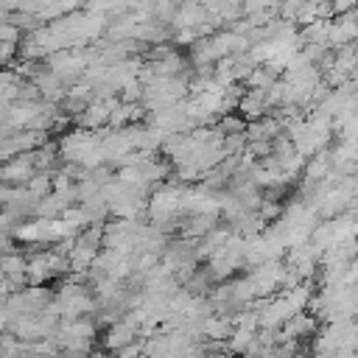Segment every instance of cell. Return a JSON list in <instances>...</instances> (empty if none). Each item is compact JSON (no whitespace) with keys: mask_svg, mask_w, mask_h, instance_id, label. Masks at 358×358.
<instances>
[{"mask_svg":"<svg viewBox=\"0 0 358 358\" xmlns=\"http://www.w3.org/2000/svg\"><path fill=\"white\" fill-rule=\"evenodd\" d=\"M36 159L34 154H20V157H11L3 168H0V182L3 185H17V182H31L36 176Z\"/></svg>","mask_w":358,"mask_h":358,"instance_id":"obj_1","label":"cell"},{"mask_svg":"<svg viewBox=\"0 0 358 358\" xmlns=\"http://www.w3.org/2000/svg\"><path fill=\"white\" fill-rule=\"evenodd\" d=\"M232 319L229 316H204L201 319V338H210L213 344H221V341H229L232 336Z\"/></svg>","mask_w":358,"mask_h":358,"instance_id":"obj_3","label":"cell"},{"mask_svg":"<svg viewBox=\"0 0 358 358\" xmlns=\"http://www.w3.org/2000/svg\"><path fill=\"white\" fill-rule=\"evenodd\" d=\"M255 338H257V333H255V330H246V327H235V330H232V336H229V341H227V350H229V352H238V355H243V352H246V347H249Z\"/></svg>","mask_w":358,"mask_h":358,"instance_id":"obj_4","label":"cell"},{"mask_svg":"<svg viewBox=\"0 0 358 358\" xmlns=\"http://www.w3.org/2000/svg\"><path fill=\"white\" fill-rule=\"evenodd\" d=\"M291 358H305V355H299V352H296V355H291Z\"/></svg>","mask_w":358,"mask_h":358,"instance_id":"obj_6","label":"cell"},{"mask_svg":"<svg viewBox=\"0 0 358 358\" xmlns=\"http://www.w3.org/2000/svg\"><path fill=\"white\" fill-rule=\"evenodd\" d=\"M257 215H260L263 221H280V215H282V207H280L277 201H268V199H263V204H260Z\"/></svg>","mask_w":358,"mask_h":358,"instance_id":"obj_5","label":"cell"},{"mask_svg":"<svg viewBox=\"0 0 358 358\" xmlns=\"http://www.w3.org/2000/svg\"><path fill=\"white\" fill-rule=\"evenodd\" d=\"M134 341H137V327H134L131 322H126V319L115 322V324L106 330V336H103V347H106V350H115V352H120L123 347H129V344H134Z\"/></svg>","mask_w":358,"mask_h":358,"instance_id":"obj_2","label":"cell"}]
</instances>
